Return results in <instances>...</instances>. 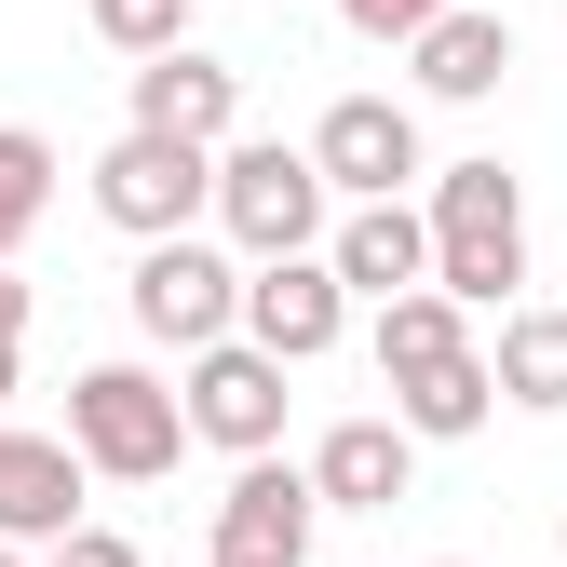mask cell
Segmentation results:
<instances>
[{"label":"cell","instance_id":"8","mask_svg":"<svg viewBox=\"0 0 567 567\" xmlns=\"http://www.w3.org/2000/svg\"><path fill=\"white\" fill-rule=\"evenodd\" d=\"M311 527H324L311 460H244L217 501V567H311Z\"/></svg>","mask_w":567,"mask_h":567},{"label":"cell","instance_id":"2","mask_svg":"<svg viewBox=\"0 0 567 567\" xmlns=\"http://www.w3.org/2000/svg\"><path fill=\"white\" fill-rule=\"evenodd\" d=\"M68 446H82V473L109 486H163L203 433H189V392L150 379V365H82L68 379Z\"/></svg>","mask_w":567,"mask_h":567},{"label":"cell","instance_id":"21","mask_svg":"<svg viewBox=\"0 0 567 567\" xmlns=\"http://www.w3.org/2000/svg\"><path fill=\"white\" fill-rule=\"evenodd\" d=\"M41 567H150V554H135V540H122V527H68V540H54V554H41Z\"/></svg>","mask_w":567,"mask_h":567},{"label":"cell","instance_id":"12","mask_svg":"<svg viewBox=\"0 0 567 567\" xmlns=\"http://www.w3.org/2000/svg\"><path fill=\"white\" fill-rule=\"evenodd\" d=\"M135 135L230 150V135H244V68H217V54H163V68H135Z\"/></svg>","mask_w":567,"mask_h":567},{"label":"cell","instance_id":"1","mask_svg":"<svg viewBox=\"0 0 567 567\" xmlns=\"http://www.w3.org/2000/svg\"><path fill=\"white\" fill-rule=\"evenodd\" d=\"M433 284L460 311H514V284H527V176L514 163H433Z\"/></svg>","mask_w":567,"mask_h":567},{"label":"cell","instance_id":"16","mask_svg":"<svg viewBox=\"0 0 567 567\" xmlns=\"http://www.w3.org/2000/svg\"><path fill=\"white\" fill-rule=\"evenodd\" d=\"M486 365H501V405L554 419V405H567V311H554V298H514L501 338H486Z\"/></svg>","mask_w":567,"mask_h":567},{"label":"cell","instance_id":"5","mask_svg":"<svg viewBox=\"0 0 567 567\" xmlns=\"http://www.w3.org/2000/svg\"><path fill=\"white\" fill-rule=\"evenodd\" d=\"M122 311H135V338H163L176 365L189 351H217V338H244V270L217 257V244H150L135 257V284H122Z\"/></svg>","mask_w":567,"mask_h":567},{"label":"cell","instance_id":"20","mask_svg":"<svg viewBox=\"0 0 567 567\" xmlns=\"http://www.w3.org/2000/svg\"><path fill=\"white\" fill-rule=\"evenodd\" d=\"M338 14H351V41H433L460 0H338Z\"/></svg>","mask_w":567,"mask_h":567},{"label":"cell","instance_id":"19","mask_svg":"<svg viewBox=\"0 0 567 567\" xmlns=\"http://www.w3.org/2000/svg\"><path fill=\"white\" fill-rule=\"evenodd\" d=\"M95 41L135 54V68H163V54H189V0H95Z\"/></svg>","mask_w":567,"mask_h":567},{"label":"cell","instance_id":"24","mask_svg":"<svg viewBox=\"0 0 567 567\" xmlns=\"http://www.w3.org/2000/svg\"><path fill=\"white\" fill-rule=\"evenodd\" d=\"M0 567H28V554H14V540H0Z\"/></svg>","mask_w":567,"mask_h":567},{"label":"cell","instance_id":"10","mask_svg":"<svg viewBox=\"0 0 567 567\" xmlns=\"http://www.w3.org/2000/svg\"><path fill=\"white\" fill-rule=\"evenodd\" d=\"M324 270L351 284V298H419L433 284V203H351V217L324 230Z\"/></svg>","mask_w":567,"mask_h":567},{"label":"cell","instance_id":"6","mask_svg":"<svg viewBox=\"0 0 567 567\" xmlns=\"http://www.w3.org/2000/svg\"><path fill=\"white\" fill-rule=\"evenodd\" d=\"M284 379H298V365H270L257 338L189 351V379H176V392H189V433H203V446H230V460H284V405H298Z\"/></svg>","mask_w":567,"mask_h":567},{"label":"cell","instance_id":"23","mask_svg":"<svg viewBox=\"0 0 567 567\" xmlns=\"http://www.w3.org/2000/svg\"><path fill=\"white\" fill-rule=\"evenodd\" d=\"M14 351H28V338H0V405H14Z\"/></svg>","mask_w":567,"mask_h":567},{"label":"cell","instance_id":"11","mask_svg":"<svg viewBox=\"0 0 567 567\" xmlns=\"http://www.w3.org/2000/svg\"><path fill=\"white\" fill-rule=\"evenodd\" d=\"M82 486H95V473H82L68 433H14V419H0V540H14V554H28V540L54 554L68 527H82Z\"/></svg>","mask_w":567,"mask_h":567},{"label":"cell","instance_id":"15","mask_svg":"<svg viewBox=\"0 0 567 567\" xmlns=\"http://www.w3.org/2000/svg\"><path fill=\"white\" fill-rule=\"evenodd\" d=\"M405 68H419V95H446V109H486V95L514 82V14L460 0V14H446L433 41H405Z\"/></svg>","mask_w":567,"mask_h":567},{"label":"cell","instance_id":"17","mask_svg":"<svg viewBox=\"0 0 567 567\" xmlns=\"http://www.w3.org/2000/svg\"><path fill=\"white\" fill-rule=\"evenodd\" d=\"M392 419H405L419 446H460V433H486V419H501V365H486V351H473V365H446V379H419V392H392Z\"/></svg>","mask_w":567,"mask_h":567},{"label":"cell","instance_id":"25","mask_svg":"<svg viewBox=\"0 0 567 567\" xmlns=\"http://www.w3.org/2000/svg\"><path fill=\"white\" fill-rule=\"evenodd\" d=\"M419 567H460V554H419Z\"/></svg>","mask_w":567,"mask_h":567},{"label":"cell","instance_id":"26","mask_svg":"<svg viewBox=\"0 0 567 567\" xmlns=\"http://www.w3.org/2000/svg\"><path fill=\"white\" fill-rule=\"evenodd\" d=\"M554 554H567V527H554Z\"/></svg>","mask_w":567,"mask_h":567},{"label":"cell","instance_id":"22","mask_svg":"<svg viewBox=\"0 0 567 567\" xmlns=\"http://www.w3.org/2000/svg\"><path fill=\"white\" fill-rule=\"evenodd\" d=\"M0 338H28V284L14 270H0Z\"/></svg>","mask_w":567,"mask_h":567},{"label":"cell","instance_id":"13","mask_svg":"<svg viewBox=\"0 0 567 567\" xmlns=\"http://www.w3.org/2000/svg\"><path fill=\"white\" fill-rule=\"evenodd\" d=\"M311 486H324V514H392L419 486V433L405 419H338V433L311 446Z\"/></svg>","mask_w":567,"mask_h":567},{"label":"cell","instance_id":"14","mask_svg":"<svg viewBox=\"0 0 567 567\" xmlns=\"http://www.w3.org/2000/svg\"><path fill=\"white\" fill-rule=\"evenodd\" d=\"M365 351H379V392H419V379H446V365H473V311L446 298V284H419V298H392L379 324H365Z\"/></svg>","mask_w":567,"mask_h":567},{"label":"cell","instance_id":"7","mask_svg":"<svg viewBox=\"0 0 567 567\" xmlns=\"http://www.w3.org/2000/svg\"><path fill=\"white\" fill-rule=\"evenodd\" d=\"M311 163H324V189H338V217H351V203H405L419 176H433V163H419V109H405V95H338V109L311 122Z\"/></svg>","mask_w":567,"mask_h":567},{"label":"cell","instance_id":"3","mask_svg":"<svg viewBox=\"0 0 567 567\" xmlns=\"http://www.w3.org/2000/svg\"><path fill=\"white\" fill-rule=\"evenodd\" d=\"M217 230L244 244V270H270V257H324L338 189H324L311 150H284V135H230V150H217Z\"/></svg>","mask_w":567,"mask_h":567},{"label":"cell","instance_id":"9","mask_svg":"<svg viewBox=\"0 0 567 567\" xmlns=\"http://www.w3.org/2000/svg\"><path fill=\"white\" fill-rule=\"evenodd\" d=\"M244 338L270 351V365H324V351L351 338V284H338L324 257H270V270H244Z\"/></svg>","mask_w":567,"mask_h":567},{"label":"cell","instance_id":"18","mask_svg":"<svg viewBox=\"0 0 567 567\" xmlns=\"http://www.w3.org/2000/svg\"><path fill=\"white\" fill-rule=\"evenodd\" d=\"M54 217V135H28V122H0V270H14V244Z\"/></svg>","mask_w":567,"mask_h":567},{"label":"cell","instance_id":"4","mask_svg":"<svg viewBox=\"0 0 567 567\" xmlns=\"http://www.w3.org/2000/svg\"><path fill=\"white\" fill-rule=\"evenodd\" d=\"M95 217L150 257V244H189L203 217H217V150H176V135H109L95 150Z\"/></svg>","mask_w":567,"mask_h":567}]
</instances>
